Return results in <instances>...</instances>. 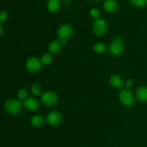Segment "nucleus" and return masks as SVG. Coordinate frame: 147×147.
<instances>
[{
	"label": "nucleus",
	"mask_w": 147,
	"mask_h": 147,
	"mask_svg": "<svg viewBox=\"0 0 147 147\" xmlns=\"http://www.w3.org/2000/svg\"><path fill=\"white\" fill-rule=\"evenodd\" d=\"M22 103L19 99L10 98L5 102L4 107L9 113L12 115H17L22 111L23 106Z\"/></svg>",
	"instance_id": "obj_1"
},
{
	"label": "nucleus",
	"mask_w": 147,
	"mask_h": 147,
	"mask_svg": "<svg viewBox=\"0 0 147 147\" xmlns=\"http://www.w3.org/2000/svg\"><path fill=\"white\" fill-rule=\"evenodd\" d=\"M109 51L113 55L117 56L124 51V42L121 37H115L112 40L109 47Z\"/></svg>",
	"instance_id": "obj_2"
},
{
	"label": "nucleus",
	"mask_w": 147,
	"mask_h": 147,
	"mask_svg": "<svg viewBox=\"0 0 147 147\" xmlns=\"http://www.w3.org/2000/svg\"><path fill=\"white\" fill-rule=\"evenodd\" d=\"M119 98L121 103L126 106H131L135 103V97L133 93L128 89L122 90L119 93Z\"/></svg>",
	"instance_id": "obj_3"
},
{
	"label": "nucleus",
	"mask_w": 147,
	"mask_h": 147,
	"mask_svg": "<svg viewBox=\"0 0 147 147\" xmlns=\"http://www.w3.org/2000/svg\"><path fill=\"white\" fill-rule=\"evenodd\" d=\"M107 23L103 19H98L93 24V31L96 36H103L107 32Z\"/></svg>",
	"instance_id": "obj_4"
},
{
	"label": "nucleus",
	"mask_w": 147,
	"mask_h": 147,
	"mask_svg": "<svg viewBox=\"0 0 147 147\" xmlns=\"http://www.w3.org/2000/svg\"><path fill=\"white\" fill-rule=\"evenodd\" d=\"M41 100L45 106H53L57 103L58 100V96L55 92L47 91L42 95Z\"/></svg>",
	"instance_id": "obj_5"
},
{
	"label": "nucleus",
	"mask_w": 147,
	"mask_h": 147,
	"mask_svg": "<svg viewBox=\"0 0 147 147\" xmlns=\"http://www.w3.org/2000/svg\"><path fill=\"white\" fill-rule=\"evenodd\" d=\"M42 63L38 58L31 57L26 62V67L31 73H37L42 69Z\"/></svg>",
	"instance_id": "obj_6"
},
{
	"label": "nucleus",
	"mask_w": 147,
	"mask_h": 147,
	"mask_svg": "<svg viewBox=\"0 0 147 147\" xmlns=\"http://www.w3.org/2000/svg\"><path fill=\"white\" fill-rule=\"evenodd\" d=\"M63 121L61 113L57 111L50 112L46 117V122L51 126H57Z\"/></svg>",
	"instance_id": "obj_7"
},
{
	"label": "nucleus",
	"mask_w": 147,
	"mask_h": 147,
	"mask_svg": "<svg viewBox=\"0 0 147 147\" xmlns=\"http://www.w3.org/2000/svg\"><path fill=\"white\" fill-rule=\"evenodd\" d=\"M73 33V28L70 24H64L60 26L57 32V34L60 40H67L70 38Z\"/></svg>",
	"instance_id": "obj_8"
},
{
	"label": "nucleus",
	"mask_w": 147,
	"mask_h": 147,
	"mask_svg": "<svg viewBox=\"0 0 147 147\" xmlns=\"http://www.w3.org/2000/svg\"><path fill=\"white\" fill-rule=\"evenodd\" d=\"M23 104H24L25 109H27L28 111H37L39 109V106H40V103H39L38 100L37 99L34 98H28L24 100Z\"/></svg>",
	"instance_id": "obj_9"
},
{
	"label": "nucleus",
	"mask_w": 147,
	"mask_h": 147,
	"mask_svg": "<svg viewBox=\"0 0 147 147\" xmlns=\"http://www.w3.org/2000/svg\"><path fill=\"white\" fill-rule=\"evenodd\" d=\"M109 83H110L111 86L112 87L115 88H121L123 86V79L118 75H112L111 76L110 79H109Z\"/></svg>",
	"instance_id": "obj_10"
},
{
	"label": "nucleus",
	"mask_w": 147,
	"mask_h": 147,
	"mask_svg": "<svg viewBox=\"0 0 147 147\" xmlns=\"http://www.w3.org/2000/svg\"><path fill=\"white\" fill-rule=\"evenodd\" d=\"M136 98L140 101L147 102V87L146 86H140L136 90Z\"/></svg>",
	"instance_id": "obj_11"
},
{
	"label": "nucleus",
	"mask_w": 147,
	"mask_h": 147,
	"mask_svg": "<svg viewBox=\"0 0 147 147\" xmlns=\"http://www.w3.org/2000/svg\"><path fill=\"white\" fill-rule=\"evenodd\" d=\"M118 4L115 0H106L103 3V9L107 12H113L117 9Z\"/></svg>",
	"instance_id": "obj_12"
},
{
	"label": "nucleus",
	"mask_w": 147,
	"mask_h": 147,
	"mask_svg": "<svg viewBox=\"0 0 147 147\" xmlns=\"http://www.w3.org/2000/svg\"><path fill=\"white\" fill-rule=\"evenodd\" d=\"M60 0H48L47 3V8L50 12H55L60 9Z\"/></svg>",
	"instance_id": "obj_13"
},
{
	"label": "nucleus",
	"mask_w": 147,
	"mask_h": 147,
	"mask_svg": "<svg viewBox=\"0 0 147 147\" xmlns=\"http://www.w3.org/2000/svg\"><path fill=\"white\" fill-rule=\"evenodd\" d=\"M62 45L60 41L57 40H55L52 42L50 43L48 47V50L51 54H57L60 52V49H61Z\"/></svg>",
	"instance_id": "obj_14"
},
{
	"label": "nucleus",
	"mask_w": 147,
	"mask_h": 147,
	"mask_svg": "<svg viewBox=\"0 0 147 147\" xmlns=\"http://www.w3.org/2000/svg\"><path fill=\"white\" fill-rule=\"evenodd\" d=\"M31 124L34 127H40L45 123V119L41 116H34L31 119Z\"/></svg>",
	"instance_id": "obj_15"
},
{
	"label": "nucleus",
	"mask_w": 147,
	"mask_h": 147,
	"mask_svg": "<svg viewBox=\"0 0 147 147\" xmlns=\"http://www.w3.org/2000/svg\"><path fill=\"white\" fill-rule=\"evenodd\" d=\"M93 50L96 53L98 54H101L106 52V47L103 43L101 42H98L93 45Z\"/></svg>",
	"instance_id": "obj_16"
},
{
	"label": "nucleus",
	"mask_w": 147,
	"mask_h": 147,
	"mask_svg": "<svg viewBox=\"0 0 147 147\" xmlns=\"http://www.w3.org/2000/svg\"><path fill=\"white\" fill-rule=\"evenodd\" d=\"M17 97L20 100H25L28 98V90L25 88H21L17 93Z\"/></svg>",
	"instance_id": "obj_17"
},
{
	"label": "nucleus",
	"mask_w": 147,
	"mask_h": 147,
	"mask_svg": "<svg viewBox=\"0 0 147 147\" xmlns=\"http://www.w3.org/2000/svg\"><path fill=\"white\" fill-rule=\"evenodd\" d=\"M53 58L50 54H45L42 56L41 62L44 65H50L53 63Z\"/></svg>",
	"instance_id": "obj_18"
},
{
	"label": "nucleus",
	"mask_w": 147,
	"mask_h": 147,
	"mask_svg": "<svg viewBox=\"0 0 147 147\" xmlns=\"http://www.w3.org/2000/svg\"><path fill=\"white\" fill-rule=\"evenodd\" d=\"M31 91H32V93L34 96H40L42 93L41 87H40V85L38 84H33L31 88Z\"/></svg>",
	"instance_id": "obj_19"
},
{
	"label": "nucleus",
	"mask_w": 147,
	"mask_h": 147,
	"mask_svg": "<svg viewBox=\"0 0 147 147\" xmlns=\"http://www.w3.org/2000/svg\"><path fill=\"white\" fill-rule=\"evenodd\" d=\"M132 4L137 7H144L147 4V0H130Z\"/></svg>",
	"instance_id": "obj_20"
},
{
	"label": "nucleus",
	"mask_w": 147,
	"mask_h": 147,
	"mask_svg": "<svg viewBox=\"0 0 147 147\" xmlns=\"http://www.w3.org/2000/svg\"><path fill=\"white\" fill-rule=\"evenodd\" d=\"M90 16L95 20H98L100 17V11L98 9L93 8L90 10Z\"/></svg>",
	"instance_id": "obj_21"
},
{
	"label": "nucleus",
	"mask_w": 147,
	"mask_h": 147,
	"mask_svg": "<svg viewBox=\"0 0 147 147\" xmlns=\"http://www.w3.org/2000/svg\"><path fill=\"white\" fill-rule=\"evenodd\" d=\"M134 86V81L131 79H128L126 82H125V87L126 89L129 90L130 88H131Z\"/></svg>",
	"instance_id": "obj_22"
},
{
	"label": "nucleus",
	"mask_w": 147,
	"mask_h": 147,
	"mask_svg": "<svg viewBox=\"0 0 147 147\" xmlns=\"http://www.w3.org/2000/svg\"><path fill=\"white\" fill-rule=\"evenodd\" d=\"M7 18H8V14H7V11H1V14H0V20H1V22L4 21H6V20H7Z\"/></svg>",
	"instance_id": "obj_23"
},
{
	"label": "nucleus",
	"mask_w": 147,
	"mask_h": 147,
	"mask_svg": "<svg viewBox=\"0 0 147 147\" xmlns=\"http://www.w3.org/2000/svg\"><path fill=\"white\" fill-rule=\"evenodd\" d=\"M0 30H1V32H0V35L2 36L3 35V32H4V27H3L2 24H0Z\"/></svg>",
	"instance_id": "obj_24"
},
{
	"label": "nucleus",
	"mask_w": 147,
	"mask_h": 147,
	"mask_svg": "<svg viewBox=\"0 0 147 147\" xmlns=\"http://www.w3.org/2000/svg\"><path fill=\"white\" fill-rule=\"evenodd\" d=\"M60 43H61L62 46L65 45L66 43H67V40H61V41H60Z\"/></svg>",
	"instance_id": "obj_25"
},
{
	"label": "nucleus",
	"mask_w": 147,
	"mask_h": 147,
	"mask_svg": "<svg viewBox=\"0 0 147 147\" xmlns=\"http://www.w3.org/2000/svg\"><path fill=\"white\" fill-rule=\"evenodd\" d=\"M62 1H63L65 4H69V3L71 2L72 0H62Z\"/></svg>",
	"instance_id": "obj_26"
},
{
	"label": "nucleus",
	"mask_w": 147,
	"mask_h": 147,
	"mask_svg": "<svg viewBox=\"0 0 147 147\" xmlns=\"http://www.w3.org/2000/svg\"><path fill=\"white\" fill-rule=\"evenodd\" d=\"M95 1H100V0H95Z\"/></svg>",
	"instance_id": "obj_27"
}]
</instances>
